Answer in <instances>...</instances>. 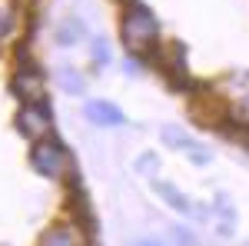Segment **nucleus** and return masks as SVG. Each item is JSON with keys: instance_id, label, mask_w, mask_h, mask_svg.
Segmentation results:
<instances>
[{"instance_id": "nucleus-1", "label": "nucleus", "mask_w": 249, "mask_h": 246, "mask_svg": "<svg viewBox=\"0 0 249 246\" xmlns=\"http://www.w3.org/2000/svg\"><path fill=\"white\" fill-rule=\"evenodd\" d=\"M120 37H123V47H126L133 57H150V50L160 43L156 14L150 7H143V3L126 7V14L120 20Z\"/></svg>"}, {"instance_id": "nucleus-2", "label": "nucleus", "mask_w": 249, "mask_h": 246, "mask_svg": "<svg viewBox=\"0 0 249 246\" xmlns=\"http://www.w3.org/2000/svg\"><path fill=\"white\" fill-rule=\"evenodd\" d=\"M30 170L47 176V180H63L70 173V153L57 136H43L30 150Z\"/></svg>"}, {"instance_id": "nucleus-3", "label": "nucleus", "mask_w": 249, "mask_h": 246, "mask_svg": "<svg viewBox=\"0 0 249 246\" xmlns=\"http://www.w3.org/2000/svg\"><path fill=\"white\" fill-rule=\"evenodd\" d=\"M50 127H53V116H50V103L47 100H37V103H23L17 114V130L20 136H27L30 143H37L43 136H50Z\"/></svg>"}, {"instance_id": "nucleus-4", "label": "nucleus", "mask_w": 249, "mask_h": 246, "mask_svg": "<svg viewBox=\"0 0 249 246\" xmlns=\"http://www.w3.org/2000/svg\"><path fill=\"white\" fill-rule=\"evenodd\" d=\"M190 114L199 127H213V130H223L226 120H230V107L219 103L213 90H196V96L190 100Z\"/></svg>"}, {"instance_id": "nucleus-5", "label": "nucleus", "mask_w": 249, "mask_h": 246, "mask_svg": "<svg viewBox=\"0 0 249 246\" xmlns=\"http://www.w3.org/2000/svg\"><path fill=\"white\" fill-rule=\"evenodd\" d=\"M10 90H14V96H17L20 103H37V100H47V76H43L40 67L23 63L17 74H14V80H10Z\"/></svg>"}, {"instance_id": "nucleus-6", "label": "nucleus", "mask_w": 249, "mask_h": 246, "mask_svg": "<svg viewBox=\"0 0 249 246\" xmlns=\"http://www.w3.org/2000/svg\"><path fill=\"white\" fill-rule=\"evenodd\" d=\"M37 246H90V233L77 223H53L40 233Z\"/></svg>"}, {"instance_id": "nucleus-7", "label": "nucleus", "mask_w": 249, "mask_h": 246, "mask_svg": "<svg viewBox=\"0 0 249 246\" xmlns=\"http://www.w3.org/2000/svg\"><path fill=\"white\" fill-rule=\"evenodd\" d=\"M83 114H87V120L96 123V127H123V123H126V114H123L116 103H110V100H90V103L83 107Z\"/></svg>"}, {"instance_id": "nucleus-8", "label": "nucleus", "mask_w": 249, "mask_h": 246, "mask_svg": "<svg viewBox=\"0 0 249 246\" xmlns=\"http://www.w3.org/2000/svg\"><path fill=\"white\" fill-rule=\"evenodd\" d=\"M156 189L163 193V200H166L173 209H179V213H190V200H186L179 189L173 187V183H156Z\"/></svg>"}, {"instance_id": "nucleus-9", "label": "nucleus", "mask_w": 249, "mask_h": 246, "mask_svg": "<svg viewBox=\"0 0 249 246\" xmlns=\"http://www.w3.org/2000/svg\"><path fill=\"white\" fill-rule=\"evenodd\" d=\"M57 83L67 94H83V76H80L77 70H70V67H60L57 70Z\"/></svg>"}, {"instance_id": "nucleus-10", "label": "nucleus", "mask_w": 249, "mask_h": 246, "mask_svg": "<svg viewBox=\"0 0 249 246\" xmlns=\"http://www.w3.org/2000/svg\"><path fill=\"white\" fill-rule=\"evenodd\" d=\"M14 23H17V17H14V10L7 7V3H0V47L10 40V34H14Z\"/></svg>"}, {"instance_id": "nucleus-11", "label": "nucleus", "mask_w": 249, "mask_h": 246, "mask_svg": "<svg viewBox=\"0 0 249 246\" xmlns=\"http://www.w3.org/2000/svg\"><path fill=\"white\" fill-rule=\"evenodd\" d=\"M80 34H83V27H80L77 20H67V23L57 30V43H63V47H67V43H77Z\"/></svg>"}, {"instance_id": "nucleus-12", "label": "nucleus", "mask_w": 249, "mask_h": 246, "mask_svg": "<svg viewBox=\"0 0 249 246\" xmlns=\"http://www.w3.org/2000/svg\"><path fill=\"white\" fill-rule=\"evenodd\" d=\"M230 120H232V123L249 127V94H243V96H239V103H236V107H230Z\"/></svg>"}, {"instance_id": "nucleus-13", "label": "nucleus", "mask_w": 249, "mask_h": 246, "mask_svg": "<svg viewBox=\"0 0 249 246\" xmlns=\"http://www.w3.org/2000/svg\"><path fill=\"white\" fill-rule=\"evenodd\" d=\"M93 60L103 67V63H110V47H107V40H96L93 43Z\"/></svg>"}, {"instance_id": "nucleus-14", "label": "nucleus", "mask_w": 249, "mask_h": 246, "mask_svg": "<svg viewBox=\"0 0 249 246\" xmlns=\"http://www.w3.org/2000/svg\"><path fill=\"white\" fill-rule=\"evenodd\" d=\"M136 167H140V170H143V173H153L156 167H160V160H156L153 153H143V156L136 160Z\"/></svg>"}, {"instance_id": "nucleus-15", "label": "nucleus", "mask_w": 249, "mask_h": 246, "mask_svg": "<svg viewBox=\"0 0 249 246\" xmlns=\"http://www.w3.org/2000/svg\"><path fill=\"white\" fill-rule=\"evenodd\" d=\"M133 246H163V243H156V240H140V243H133Z\"/></svg>"}]
</instances>
